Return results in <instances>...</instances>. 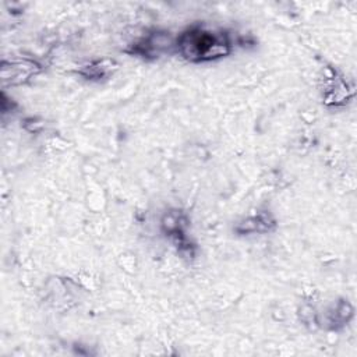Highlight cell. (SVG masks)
I'll return each instance as SVG.
<instances>
[{
  "mask_svg": "<svg viewBox=\"0 0 357 357\" xmlns=\"http://www.w3.org/2000/svg\"><path fill=\"white\" fill-rule=\"evenodd\" d=\"M179 52L190 62H208L230 53V44L223 34L191 28L177 39Z\"/></svg>",
  "mask_w": 357,
  "mask_h": 357,
  "instance_id": "6da1fadb",
  "label": "cell"
},
{
  "mask_svg": "<svg viewBox=\"0 0 357 357\" xmlns=\"http://www.w3.org/2000/svg\"><path fill=\"white\" fill-rule=\"evenodd\" d=\"M41 71L35 62L31 60H19V62H12L10 64L3 63L2 69V77L5 83L10 84H21L28 82L32 75Z\"/></svg>",
  "mask_w": 357,
  "mask_h": 357,
  "instance_id": "7a4b0ae2",
  "label": "cell"
},
{
  "mask_svg": "<svg viewBox=\"0 0 357 357\" xmlns=\"http://www.w3.org/2000/svg\"><path fill=\"white\" fill-rule=\"evenodd\" d=\"M113 70H116V63L113 60H98L86 66L80 74L94 80V78L108 77L110 73H113Z\"/></svg>",
  "mask_w": 357,
  "mask_h": 357,
  "instance_id": "3957f363",
  "label": "cell"
},
{
  "mask_svg": "<svg viewBox=\"0 0 357 357\" xmlns=\"http://www.w3.org/2000/svg\"><path fill=\"white\" fill-rule=\"evenodd\" d=\"M273 225V221L269 217L258 215L254 218L246 219L243 223L237 226V232L251 233V232H268L269 226Z\"/></svg>",
  "mask_w": 357,
  "mask_h": 357,
  "instance_id": "277c9868",
  "label": "cell"
}]
</instances>
